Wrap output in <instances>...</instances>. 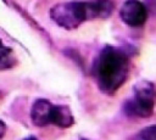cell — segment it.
Returning <instances> with one entry per match:
<instances>
[{
  "instance_id": "obj_1",
  "label": "cell",
  "mask_w": 156,
  "mask_h": 140,
  "mask_svg": "<svg viewBox=\"0 0 156 140\" xmlns=\"http://www.w3.org/2000/svg\"><path fill=\"white\" fill-rule=\"evenodd\" d=\"M128 72V56L113 46H106L95 63V77L99 88L108 95L116 93L123 85L127 80Z\"/></svg>"
},
{
  "instance_id": "obj_2",
  "label": "cell",
  "mask_w": 156,
  "mask_h": 140,
  "mask_svg": "<svg viewBox=\"0 0 156 140\" xmlns=\"http://www.w3.org/2000/svg\"><path fill=\"white\" fill-rule=\"evenodd\" d=\"M50 17L56 24L66 29H73L87 19L102 17V13L99 0L73 1L55 5L50 11Z\"/></svg>"
},
{
  "instance_id": "obj_3",
  "label": "cell",
  "mask_w": 156,
  "mask_h": 140,
  "mask_svg": "<svg viewBox=\"0 0 156 140\" xmlns=\"http://www.w3.org/2000/svg\"><path fill=\"white\" fill-rule=\"evenodd\" d=\"M134 96L126 101L124 112L129 117L147 118L154 113L156 89L155 85L149 80L138 82L134 85Z\"/></svg>"
},
{
  "instance_id": "obj_4",
  "label": "cell",
  "mask_w": 156,
  "mask_h": 140,
  "mask_svg": "<svg viewBox=\"0 0 156 140\" xmlns=\"http://www.w3.org/2000/svg\"><path fill=\"white\" fill-rule=\"evenodd\" d=\"M121 19L130 27H140L147 18L146 6L140 0H127L119 10Z\"/></svg>"
},
{
  "instance_id": "obj_5",
  "label": "cell",
  "mask_w": 156,
  "mask_h": 140,
  "mask_svg": "<svg viewBox=\"0 0 156 140\" xmlns=\"http://www.w3.org/2000/svg\"><path fill=\"white\" fill-rule=\"evenodd\" d=\"M51 112H52V105L48 100L45 99L37 100L33 103L30 111L32 122L37 127H45L49 123H51Z\"/></svg>"
},
{
  "instance_id": "obj_6",
  "label": "cell",
  "mask_w": 156,
  "mask_h": 140,
  "mask_svg": "<svg viewBox=\"0 0 156 140\" xmlns=\"http://www.w3.org/2000/svg\"><path fill=\"white\" fill-rule=\"evenodd\" d=\"M73 122V114L67 106H52L51 123L60 128H69Z\"/></svg>"
},
{
  "instance_id": "obj_7",
  "label": "cell",
  "mask_w": 156,
  "mask_h": 140,
  "mask_svg": "<svg viewBox=\"0 0 156 140\" xmlns=\"http://www.w3.org/2000/svg\"><path fill=\"white\" fill-rule=\"evenodd\" d=\"M15 65H16V57L13 52L7 47L1 49L0 50V71L9 69Z\"/></svg>"
},
{
  "instance_id": "obj_8",
  "label": "cell",
  "mask_w": 156,
  "mask_h": 140,
  "mask_svg": "<svg viewBox=\"0 0 156 140\" xmlns=\"http://www.w3.org/2000/svg\"><path fill=\"white\" fill-rule=\"evenodd\" d=\"M135 140H156V125H150L141 129L136 134Z\"/></svg>"
},
{
  "instance_id": "obj_9",
  "label": "cell",
  "mask_w": 156,
  "mask_h": 140,
  "mask_svg": "<svg viewBox=\"0 0 156 140\" xmlns=\"http://www.w3.org/2000/svg\"><path fill=\"white\" fill-rule=\"evenodd\" d=\"M5 131H6V124H5V122H4V121H1V119H0V139L4 136Z\"/></svg>"
},
{
  "instance_id": "obj_10",
  "label": "cell",
  "mask_w": 156,
  "mask_h": 140,
  "mask_svg": "<svg viewBox=\"0 0 156 140\" xmlns=\"http://www.w3.org/2000/svg\"><path fill=\"white\" fill-rule=\"evenodd\" d=\"M4 47H5V46H4V45H2V41H1V40H0V50H1V49H4Z\"/></svg>"
},
{
  "instance_id": "obj_11",
  "label": "cell",
  "mask_w": 156,
  "mask_h": 140,
  "mask_svg": "<svg viewBox=\"0 0 156 140\" xmlns=\"http://www.w3.org/2000/svg\"><path fill=\"white\" fill-rule=\"evenodd\" d=\"M26 140H37V139H35V138H32V136H30V138H28V139H26Z\"/></svg>"
}]
</instances>
